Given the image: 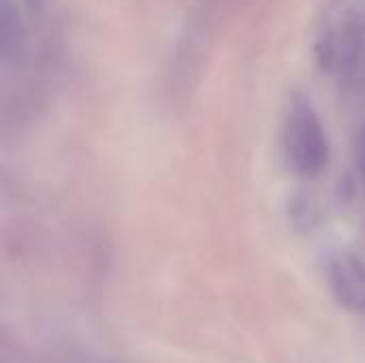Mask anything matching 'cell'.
<instances>
[{
    "mask_svg": "<svg viewBox=\"0 0 365 363\" xmlns=\"http://www.w3.org/2000/svg\"><path fill=\"white\" fill-rule=\"evenodd\" d=\"M282 145L289 165L302 175H317L329 160V141L310 98L295 94L282 120Z\"/></svg>",
    "mask_w": 365,
    "mask_h": 363,
    "instance_id": "6da1fadb",
    "label": "cell"
},
{
    "mask_svg": "<svg viewBox=\"0 0 365 363\" xmlns=\"http://www.w3.org/2000/svg\"><path fill=\"white\" fill-rule=\"evenodd\" d=\"M364 53L365 9L359 4H344L319 41L321 66L340 81H351L361 66Z\"/></svg>",
    "mask_w": 365,
    "mask_h": 363,
    "instance_id": "7a4b0ae2",
    "label": "cell"
},
{
    "mask_svg": "<svg viewBox=\"0 0 365 363\" xmlns=\"http://www.w3.org/2000/svg\"><path fill=\"white\" fill-rule=\"evenodd\" d=\"M325 278L334 297L349 310L365 315V263L351 255H336L327 261Z\"/></svg>",
    "mask_w": 365,
    "mask_h": 363,
    "instance_id": "3957f363",
    "label": "cell"
},
{
    "mask_svg": "<svg viewBox=\"0 0 365 363\" xmlns=\"http://www.w3.org/2000/svg\"><path fill=\"white\" fill-rule=\"evenodd\" d=\"M355 158H357V167H359V173H361L365 184V128L359 133V137H357V143H355Z\"/></svg>",
    "mask_w": 365,
    "mask_h": 363,
    "instance_id": "277c9868",
    "label": "cell"
}]
</instances>
